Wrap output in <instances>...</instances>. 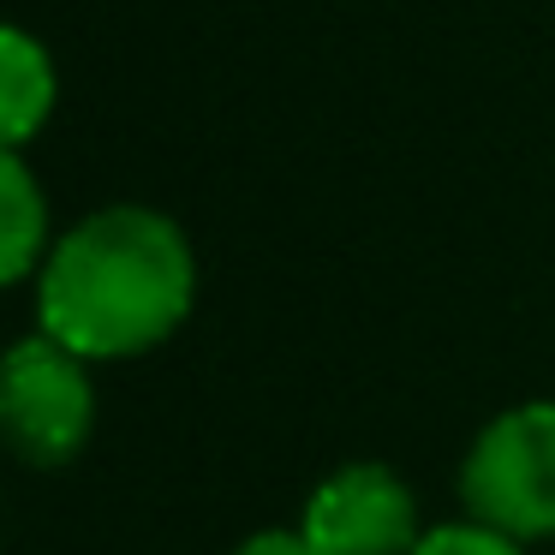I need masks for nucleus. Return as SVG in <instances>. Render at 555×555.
<instances>
[{
  "instance_id": "obj_2",
  "label": "nucleus",
  "mask_w": 555,
  "mask_h": 555,
  "mask_svg": "<svg viewBox=\"0 0 555 555\" xmlns=\"http://www.w3.org/2000/svg\"><path fill=\"white\" fill-rule=\"evenodd\" d=\"M460 502L472 519L519 543L555 538V400L507 406L472 436L460 460Z\"/></svg>"
},
{
  "instance_id": "obj_6",
  "label": "nucleus",
  "mask_w": 555,
  "mask_h": 555,
  "mask_svg": "<svg viewBox=\"0 0 555 555\" xmlns=\"http://www.w3.org/2000/svg\"><path fill=\"white\" fill-rule=\"evenodd\" d=\"M49 245V197H42L30 162L13 144H0V287L42 269Z\"/></svg>"
},
{
  "instance_id": "obj_7",
  "label": "nucleus",
  "mask_w": 555,
  "mask_h": 555,
  "mask_svg": "<svg viewBox=\"0 0 555 555\" xmlns=\"http://www.w3.org/2000/svg\"><path fill=\"white\" fill-rule=\"evenodd\" d=\"M406 555H526V543L466 514V519H454V526H424Z\"/></svg>"
},
{
  "instance_id": "obj_5",
  "label": "nucleus",
  "mask_w": 555,
  "mask_h": 555,
  "mask_svg": "<svg viewBox=\"0 0 555 555\" xmlns=\"http://www.w3.org/2000/svg\"><path fill=\"white\" fill-rule=\"evenodd\" d=\"M54 96H61V78L49 49L30 30L0 25V144H30L49 126Z\"/></svg>"
},
{
  "instance_id": "obj_4",
  "label": "nucleus",
  "mask_w": 555,
  "mask_h": 555,
  "mask_svg": "<svg viewBox=\"0 0 555 555\" xmlns=\"http://www.w3.org/2000/svg\"><path fill=\"white\" fill-rule=\"evenodd\" d=\"M299 526L323 555H406L424 531L418 495L383 460H352L328 472L305 502Z\"/></svg>"
},
{
  "instance_id": "obj_3",
  "label": "nucleus",
  "mask_w": 555,
  "mask_h": 555,
  "mask_svg": "<svg viewBox=\"0 0 555 555\" xmlns=\"http://www.w3.org/2000/svg\"><path fill=\"white\" fill-rule=\"evenodd\" d=\"M96 430V383L90 359L54 335H25L0 352V442L25 466H66Z\"/></svg>"
},
{
  "instance_id": "obj_8",
  "label": "nucleus",
  "mask_w": 555,
  "mask_h": 555,
  "mask_svg": "<svg viewBox=\"0 0 555 555\" xmlns=\"http://www.w3.org/2000/svg\"><path fill=\"white\" fill-rule=\"evenodd\" d=\"M228 555H323V550L305 538V526H293V531H257V538H245Z\"/></svg>"
},
{
  "instance_id": "obj_1",
  "label": "nucleus",
  "mask_w": 555,
  "mask_h": 555,
  "mask_svg": "<svg viewBox=\"0 0 555 555\" xmlns=\"http://www.w3.org/2000/svg\"><path fill=\"white\" fill-rule=\"evenodd\" d=\"M197 305V251L173 216L108 204L49 245L37 269V328L78 359L108 364L156 352Z\"/></svg>"
}]
</instances>
